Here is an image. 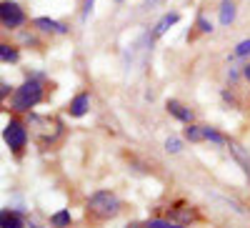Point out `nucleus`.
Segmentation results:
<instances>
[{
    "mask_svg": "<svg viewBox=\"0 0 250 228\" xmlns=\"http://www.w3.org/2000/svg\"><path fill=\"white\" fill-rule=\"evenodd\" d=\"M245 55H250V38H248V40H240L230 58H245Z\"/></svg>",
    "mask_w": 250,
    "mask_h": 228,
    "instance_id": "18",
    "label": "nucleus"
},
{
    "mask_svg": "<svg viewBox=\"0 0 250 228\" xmlns=\"http://www.w3.org/2000/svg\"><path fill=\"white\" fill-rule=\"evenodd\" d=\"M70 223H73V218H70V211L68 208H60L58 213L50 216V226L53 228H70Z\"/></svg>",
    "mask_w": 250,
    "mask_h": 228,
    "instance_id": "13",
    "label": "nucleus"
},
{
    "mask_svg": "<svg viewBox=\"0 0 250 228\" xmlns=\"http://www.w3.org/2000/svg\"><path fill=\"white\" fill-rule=\"evenodd\" d=\"M223 98H225L228 103H233V106H235V95H233V93H228V91H223Z\"/></svg>",
    "mask_w": 250,
    "mask_h": 228,
    "instance_id": "24",
    "label": "nucleus"
},
{
    "mask_svg": "<svg viewBox=\"0 0 250 228\" xmlns=\"http://www.w3.org/2000/svg\"><path fill=\"white\" fill-rule=\"evenodd\" d=\"M0 228H25V221L20 218L15 211L3 208L0 211Z\"/></svg>",
    "mask_w": 250,
    "mask_h": 228,
    "instance_id": "11",
    "label": "nucleus"
},
{
    "mask_svg": "<svg viewBox=\"0 0 250 228\" xmlns=\"http://www.w3.org/2000/svg\"><path fill=\"white\" fill-rule=\"evenodd\" d=\"M198 28H200V33H213V23L208 20L203 13L198 15Z\"/></svg>",
    "mask_w": 250,
    "mask_h": 228,
    "instance_id": "20",
    "label": "nucleus"
},
{
    "mask_svg": "<svg viewBox=\"0 0 250 228\" xmlns=\"http://www.w3.org/2000/svg\"><path fill=\"white\" fill-rule=\"evenodd\" d=\"M33 25L38 30H43V33H50V35H65L68 33V25L58 23V20H53V18H35Z\"/></svg>",
    "mask_w": 250,
    "mask_h": 228,
    "instance_id": "7",
    "label": "nucleus"
},
{
    "mask_svg": "<svg viewBox=\"0 0 250 228\" xmlns=\"http://www.w3.org/2000/svg\"><path fill=\"white\" fill-rule=\"evenodd\" d=\"M0 20H3L5 30H18L20 25H25L28 15L23 13V8H20L18 3H13V0H3V3H0Z\"/></svg>",
    "mask_w": 250,
    "mask_h": 228,
    "instance_id": "5",
    "label": "nucleus"
},
{
    "mask_svg": "<svg viewBox=\"0 0 250 228\" xmlns=\"http://www.w3.org/2000/svg\"><path fill=\"white\" fill-rule=\"evenodd\" d=\"M185 140H190V143L205 140V126H193V123H188V128H185Z\"/></svg>",
    "mask_w": 250,
    "mask_h": 228,
    "instance_id": "14",
    "label": "nucleus"
},
{
    "mask_svg": "<svg viewBox=\"0 0 250 228\" xmlns=\"http://www.w3.org/2000/svg\"><path fill=\"white\" fill-rule=\"evenodd\" d=\"M115 3H123V0H115Z\"/></svg>",
    "mask_w": 250,
    "mask_h": 228,
    "instance_id": "29",
    "label": "nucleus"
},
{
    "mask_svg": "<svg viewBox=\"0 0 250 228\" xmlns=\"http://www.w3.org/2000/svg\"><path fill=\"white\" fill-rule=\"evenodd\" d=\"M93 5H95V0H85V5H83V23L90 18V13H93Z\"/></svg>",
    "mask_w": 250,
    "mask_h": 228,
    "instance_id": "21",
    "label": "nucleus"
},
{
    "mask_svg": "<svg viewBox=\"0 0 250 228\" xmlns=\"http://www.w3.org/2000/svg\"><path fill=\"white\" fill-rule=\"evenodd\" d=\"M235 3L233 0H223L220 3V25H230L233 20H235Z\"/></svg>",
    "mask_w": 250,
    "mask_h": 228,
    "instance_id": "12",
    "label": "nucleus"
},
{
    "mask_svg": "<svg viewBox=\"0 0 250 228\" xmlns=\"http://www.w3.org/2000/svg\"><path fill=\"white\" fill-rule=\"evenodd\" d=\"M243 78H245V80H250V63H248V66H243Z\"/></svg>",
    "mask_w": 250,
    "mask_h": 228,
    "instance_id": "26",
    "label": "nucleus"
},
{
    "mask_svg": "<svg viewBox=\"0 0 250 228\" xmlns=\"http://www.w3.org/2000/svg\"><path fill=\"white\" fill-rule=\"evenodd\" d=\"M228 148H230V153H233V158L240 163V168L245 171V176L250 178V153L243 148V146H238V143H233V140H228Z\"/></svg>",
    "mask_w": 250,
    "mask_h": 228,
    "instance_id": "9",
    "label": "nucleus"
},
{
    "mask_svg": "<svg viewBox=\"0 0 250 228\" xmlns=\"http://www.w3.org/2000/svg\"><path fill=\"white\" fill-rule=\"evenodd\" d=\"M165 151H168V153H180L183 151V140L175 138V136H170L168 140H165Z\"/></svg>",
    "mask_w": 250,
    "mask_h": 228,
    "instance_id": "19",
    "label": "nucleus"
},
{
    "mask_svg": "<svg viewBox=\"0 0 250 228\" xmlns=\"http://www.w3.org/2000/svg\"><path fill=\"white\" fill-rule=\"evenodd\" d=\"M8 93H10V86H8L5 80H3V86H0V98L5 100V98H8Z\"/></svg>",
    "mask_w": 250,
    "mask_h": 228,
    "instance_id": "22",
    "label": "nucleus"
},
{
    "mask_svg": "<svg viewBox=\"0 0 250 228\" xmlns=\"http://www.w3.org/2000/svg\"><path fill=\"white\" fill-rule=\"evenodd\" d=\"M145 228H183V223H173V221H163V218H153L145 223Z\"/></svg>",
    "mask_w": 250,
    "mask_h": 228,
    "instance_id": "17",
    "label": "nucleus"
},
{
    "mask_svg": "<svg viewBox=\"0 0 250 228\" xmlns=\"http://www.w3.org/2000/svg\"><path fill=\"white\" fill-rule=\"evenodd\" d=\"M178 20H180V13H175V10H168V13H165L160 20H158V23H155V28H153V38H160V35H165V33H168L175 23H178Z\"/></svg>",
    "mask_w": 250,
    "mask_h": 228,
    "instance_id": "8",
    "label": "nucleus"
},
{
    "mask_svg": "<svg viewBox=\"0 0 250 228\" xmlns=\"http://www.w3.org/2000/svg\"><path fill=\"white\" fill-rule=\"evenodd\" d=\"M18 50L13 48V46H8V43H3L0 46V60H3V63H18Z\"/></svg>",
    "mask_w": 250,
    "mask_h": 228,
    "instance_id": "15",
    "label": "nucleus"
},
{
    "mask_svg": "<svg viewBox=\"0 0 250 228\" xmlns=\"http://www.w3.org/2000/svg\"><path fill=\"white\" fill-rule=\"evenodd\" d=\"M158 3H160V0H145V3H143V8H145V10H150V8H155Z\"/></svg>",
    "mask_w": 250,
    "mask_h": 228,
    "instance_id": "23",
    "label": "nucleus"
},
{
    "mask_svg": "<svg viewBox=\"0 0 250 228\" xmlns=\"http://www.w3.org/2000/svg\"><path fill=\"white\" fill-rule=\"evenodd\" d=\"M30 126H35L38 140L48 146V143H55V138L62 133V123L50 118V115H30Z\"/></svg>",
    "mask_w": 250,
    "mask_h": 228,
    "instance_id": "3",
    "label": "nucleus"
},
{
    "mask_svg": "<svg viewBox=\"0 0 250 228\" xmlns=\"http://www.w3.org/2000/svg\"><path fill=\"white\" fill-rule=\"evenodd\" d=\"M130 228H140V226H130Z\"/></svg>",
    "mask_w": 250,
    "mask_h": 228,
    "instance_id": "27",
    "label": "nucleus"
},
{
    "mask_svg": "<svg viewBox=\"0 0 250 228\" xmlns=\"http://www.w3.org/2000/svg\"><path fill=\"white\" fill-rule=\"evenodd\" d=\"M165 108H168V113H170L173 118H178V120H183V123H193V111H190V108H185L183 103H178V100H168V103H165Z\"/></svg>",
    "mask_w": 250,
    "mask_h": 228,
    "instance_id": "10",
    "label": "nucleus"
},
{
    "mask_svg": "<svg viewBox=\"0 0 250 228\" xmlns=\"http://www.w3.org/2000/svg\"><path fill=\"white\" fill-rule=\"evenodd\" d=\"M30 228H40V226H30Z\"/></svg>",
    "mask_w": 250,
    "mask_h": 228,
    "instance_id": "28",
    "label": "nucleus"
},
{
    "mask_svg": "<svg viewBox=\"0 0 250 228\" xmlns=\"http://www.w3.org/2000/svg\"><path fill=\"white\" fill-rule=\"evenodd\" d=\"M205 140L215 143V146H225V143H228V138L223 133H218L215 128H210V126H205Z\"/></svg>",
    "mask_w": 250,
    "mask_h": 228,
    "instance_id": "16",
    "label": "nucleus"
},
{
    "mask_svg": "<svg viewBox=\"0 0 250 228\" xmlns=\"http://www.w3.org/2000/svg\"><path fill=\"white\" fill-rule=\"evenodd\" d=\"M90 111V93H78L70 103H68V113L73 118H83Z\"/></svg>",
    "mask_w": 250,
    "mask_h": 228,
    "instance_id": "6",
    "label": "nucleus"
},
{
    "mask_svg": "<svg viewBox=\"0 0 250 228\" xmlns=\"http://www.w3.org/2000/svg\"><path fill=\"white\" fill-rule=\"evenodd\" d=\"M43 100V83L38 78H30L20 86L15 93H13V100H10V108L15 113H28L30 108H35L38 103Z\"/></svg>",
    "mask_w": 250,
    "mask_h": 228,
    "instance_id": "2",
    "label": "nucleus"
},
{
    "mask_svg": "<svg viewBox=\"0 0 250 228\" xmlns=\"http://www.w3.org/2000/svg\"><path fill=\"white\" fill-rule=\"evenodd\" d=\"M85 211L95 221H110L120 213V198L113 191H95L85 203Z\"/></svg>",
    "mask_w": 250,
    "mask_h": 228,
    "instance_id": "1",
    "label": "nucleus"
},
{
    "mask_svg": "<svg viewBox=\"0 0 250 228\" xmlns=\"http://www.w3.org/2000/svg\"><path fill=\"white\" fill-rule=\"evenodd\" d=\"M3 140H5V146L13 153H20V151L28 146V128L18 118H10L5 123V128H3Z\"/></svg>",
    "mask_w": 250,
    "mask_h": 228,
    "instance_id": "4",
    "label": "nucleus"
},
{
    "mask_svg": "<svg viewBox=\"0 0 250 228\" xmlns=\"http://www.w3.org/2000/svg\"><path fill=\"white\" fill-rule=\"evenodd\" d=\"M238 75H240V73H238V70H235V68H230V70H228V78H230V80H233V83H235V80H238Z\"/></svg>",
    "mask_w": 250,
    "mask_h": 228,
    "instance_id": "25",
    "label": "nucleus"
}]
</instances>
